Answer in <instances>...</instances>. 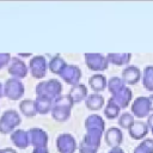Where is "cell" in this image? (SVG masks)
I'll return each mask as SVG.
<instances>
[{
	"instance_id": "6da1fadb",
	"label": "cell",
	"mask_w": 153,
	"mask_h": 153,
	"mask_svg": "<svg viewBox=\"0 0 153 153\" xmlns=\"http://www.w3.org/2000/svg\"><path fill=\"white\" fill-rule=\"evenodd\" d=\"M74 103L69 96H60L55 99L51 108L53 118L59 122H65L71 116V110Z\"/></svg>"
},
{
	"instance_id": "7a4b0ae2",
	"label": "cell",
	"mask_w": 153,
	"mask_h": 153,
	"mask_svg": "<svg viewBox=\"0 0 153 153\" xmlns=\"http://www.w3.org/2000/svg\"><path fill=\"white\" fill-rule=\"evenodd\" d=\"M61 91H62V85L56 79H50L48 81L37 85V94H39L38 97H45L51 100L54 98L56 99L57 97H60Z\"/></svg>"
},
{
	"instance_id": "3957f363",
	"label": "cell",
	"mask_w": 153,
	"mask_h": 153,
	"mask_svg": "<svg viewBox=\"0 0 153 153\" xmlns=\"http://www.w3.org/2000/svg\"><path fill=\"white\" fill-rule=\"evenodd\" d=\"M85 63L91 71L103 72L108 68V59L99 53H87L85 54Z\"/></svg>"
},
{
	"instance_id": "277c9868",
	"label": "cell",
	"mask_w": 153,
	"mask_h": 153,
	"mask_svg": "<svg viewBox=\"0 0 153 153\" xmlns=\"http://www.w3.org/2000/svg\"><path fill=\"white\" fill-rule=\"evenodd\" d=\"M85 128L88 134L103 136L105 133V122L99 115H90L85 120Z\"/></svg>"
},
{
	"instance_id": "5b68a950",
	"label": "cell",
	"mask_w": 153,
	"mask_h": 153,
	"mask_svg": "<svg viewBox=\"0 0 153 153\" xmlns=\"http://www.w3.org/2000/svg\"><path fill=\"white\" fill-rule=\"evenodd\" d=\"M100 139L102 136L93 135L86 133L81 142L79 143V153H97L99 146H100Z\"/></svg>"
},
{
	"instance_id": "8992f818",
	"label": "cell",
	"mask_w": 153,
	"mask_h": 153,
	"mask_svg": "<svg viewBox=\"0 0 153 153\" xmlns=\"http://www.w3.org/2000/svg\"><path fill=\"white\" fill-rule=\"evenodd\" d=\"M131 112L134 114L135 117L137 118H143V117H148L151 111V105H149V100L148 97H143L140 96L137 98L134 99V102L131 103Z\"/></svg>"
},
{
	"instance_id": "52a82bcc",
	"label": "cell",
	"mask_w": 153,
	"mask_h": 153,
	"mask_svg": "<svg viewBox=\"0 0 153 153\" xmlns=\"http://www.w3.org/2000/svg\"><path fill=\"white\" fill-rule=\"evenodd\" d=\"M56 147L60 153H74L78 148L76 141L73 135L68 133H63L56 139Z\"/></svg>"
},
{
	"instance_id": "ba28073f",
	"label": "cell",
	"mask_w": 153,
	"mask_h": 153,
	"mask_svg": "<svg viewBox=\"0 0 153 153\" xmlns=\"http://www.w3.org/2000/svg\"><path fill=\"white\" fill-rule=\"evenodd\" d=\"M60 75H61V78H62L68 85L75 86V85L79 84V81H80V79H81V71H80V68H79L78 66L67 65Z\"/></svg>"
},
{
	"instance_id": "9c48e42d",
	"label": "cell",
	"mask_w": 153,
	"mask_h": 153,
	"mask_svg": "<svg viewBox=\"0 0 153 153\" xmlns=\"http://www.w3.org/2000/svg\"><path fill=\"white\" fill-rule=\"evenodd\" d=\"M123 82L126 85H136L140 80H141V71L139 67L136 66H131L128 65L127 67L123 68L122 71V78Z\"/></svg>"
},
{
	"instance_id": "30bf717a",
	"label": "cell",
	"mask_w": 153,
	"mask_h": 153,
	"mask_svg": "<svg viewBox=\"0 0 153 153\" xmlns=\"http://www.w3.org/2000/svg\"><path fill=\"white\" fill-rule=\"evenodd\" d=\"M104 139H105V143L108 146H110L111 148L114 147H120V145L123 141V134L122 130L117 127H110L109 129L105 130L104 133Z\"/></svg>"
},
{
	"instance_id": "8fae6325",
	"label": "cell",
	"mask_w": 153,
	"mask_h": 153,
	"mask_svg": "<svg viewBox=\"0 0 153 153\" xmlns=\"http://www.w3.org/2000/svg\"><path fill=\"white\" fill-rule=\"evenodd\" d=\"M110 99L114 103H116L121 109H124L130 104V102L133 99V92L128 86H124L122 90H120L118 92L112 94Z\"/></svg>"
},
{
	"instance_id": "7c38bea8",
	"label": "cell",
	"mask_w": 153,
	"mask_h": 153,
	"mask_svg": "<svg viewBox=\"0 0 153 153\" xmlns=\"http://www.w3.org/2000/svg\"><path fill=\"white\" fill-rule=\"evenodd\" d=\"M129 135L134 140H143L148 134V126L142 121H134L133 124L128 129Z\"/></svg>"
},
{
	"instance_id": "4fadbf2b",
	"label": "cell",
	"mask_w": 153,
	"mask_h": 153,
	"mask_svg": "<svg viewBox=\"0 0 153 153\" xmlns=\"http://www.w3.org/2000/svg\"><path fill=\"white\" fill-rule=\"evenodd\" d=\"M47 71V63L45 59L43 56H36L35 59L31 60V73L35 78L41 79L45 75Z\"/></svg>"
},
{
	"instance_id": "5bb4252c",
	"label": "cell",
	"mask_w": 153,
	"mask_h": 153,
	"mask_svg": "<svg viewBox=\"0 0 153 153\" xmlns=\"http://www.w3.org/2000/svg\"><path fill=\"white\" fill-rule=\"evenodd\" d=\"M88 85L96 93H99V92H103L105 90V87H108V80L100 73L99 74H93L88 79Z\"/></svg>"
},
{
	"instance_id": "9a60e30c",
	"label": "cell",
	"mask_w": 153,
	"mask_h": 153,
	"mask_svg": "<svg viewBox=\"0 0 153 153\" xmlns=\"http://www.w3.org/2000/svg\"><path fill=\"white\" fill-rule=\"evenodd\" d=\"M108 62L116 65V66H124L128 65L131 60L130 53H109L106 55Z\"/></svg>"
},
{
	"instance_id": "2e32d148",
	"label": "cell",
	"mask_w": 153,
	"mask_h": 153,
	"mask_svg": "<svg viewBox=\"0 0 153 153\" xmlns=\"http://www.w3.org/2000/svg\"><path fill=\"white\" fill-rule=\"evenodd\" d=\"M74 104H78L87 98V87L84 84H78L75 86H72L69 94H68Z\"/></svg>"
},
{
	"instance_id": "e0dca14e",
	"label": "cell",
	"mask_w": 153,
	"mask_h": 153,
	"mask_svg": "<svg viewBox=\"0 0 153 153\" xmlns=\"http://www.w3.org/2000/svg\"><path fill=\"white\" fill-rule=\"evenodd\" d=\"M104 97L99 93H92L90 96H87V98L85 99V104H86V108L88 110H92V111H98L103 108L104 105Z\"/></svg>"
},
{
	"instance_id": "ac0fdd59",
	"label": "cell",
	"mask_w": 153,
	"mask_h": 153,
	"mask_svg": "<svg viewBox=\"0 0 153 153\" xmlns=\"http://www.w3.org/2000/svg\"><path fill=\"white\" fill-rule=\"evenodd\" d=\"M141 81L146 90L153 92V66H147L141 73Z\"/></svg>"
},
{
	"instance_id": "d6986e66",
	"label": "cell",
	"mask_w": 153,
	"mask_h": 153,
	"mask_svg": "<svg viewBox=\"0 0 153 153\" xmlns=\"http://www.w3.org/2000/svg\"><path fill=\"white\" fill-rule=\"evenodd\" d=\"M30 134L33 137L32 145H35L37 147H45V143L48 141V136L42 129H31Z\"/></svg>"
},
{
	"instance_id": "ffe728a7",
	"label": "cell",
	"mask_w": 153,
	"mask_h": 153,
	"mask_svg": "<svg viewBox=\"0 0 153 153\" xmlns=\"http://www.w3.org/2000/svg\"><path fill=\"white\" fill-rule=\"evenodd\" d=\"M120 112H121V108L109 98V100L105 105V109H104L105 117L109 118V120H114L116 117H120V115H121Z\"/></svg>"
},
{
	"instance_id": "44dd1931",
	"label": "cell",
	"mask_w": 153,
	"mask_h": 153,
	"mask_svg": "<svg viewBox=\"0 0 153 153\" xmlns=\"http://www.w3.org/2000/svg\"><path fill=\"white\" fill-rule=\"evenodd\" d=\"M66 66H67L66 61H65L62 57H60V56L53 57V59L50 60V62H49V69H50L54 74H59V75L62 73V71L65 69Z\"/></svg>"
},
{
	"instance_id": "7402d4cb",
	"label": "cell",
	"mask_w": 153,
	"mask_h": 153,
	"mask_svg": "<svg viewBox=\"0 0 153 153\" xmlns=\"http://www.w3.org/2000/svg\"><path fill=\"white\" fill-rule=\"evenodd\" d=\"M124 86H126V84L118 76H112L108 81V90L110 91L111 94H115L116 92H118L120 90H122Z\"/></svg>"
},
{
	"instance_id": "603a6c76",
	"label": "cell",
	"mask_w": 153,
	"mask_h": 153,
	"mask_svg": "<svg viewBox=\"0 0 153 153\" xmlns=\"http://www.w3.org/2000/svg\"><path fill=\"white\" fill-rule=\"evenodd\" d=\"M53 108V100L48 99L45 97H37V103H36V109L41 114L48 112Z\"/></svg>"
},
{
	"instance_id": "cb8c5ba5",
	"label": "cell",
	"mask_w": 153,
	"mask_h": 153,
	"mask_svg": "<svg viewBox=\"0 0 153 153\" xmlns=\"http://www.w3.org/2000/svg\"><path fill=\"white\" fill-rule=\"evenodd\" d=\"M133 153H153V140L143 139L134 149Z\"/></svg>"
},
{
	"instance_id": "d4e9b609",
	"label": "cell",
	"mask_w": 153,
	"mask_h": 153,
	"mask_svg": "<svg viewBox=\"0 0 153 153\" xmlns=\"http://www.w3.org/2000/svg\"><path fill=\"white\" fill-rule=\"evenodd\" d=\"M134 121H135L134 120V115H131L129 112H123L118 117V124L123 129H129V127L133 124Z\"/></svg>"
},
{
	"instance_id": "484cf974",
	"label": "cell",
	"mask_w": 153,
	"mask_h": 153,
	"mask_svg": "<svg viewBox=\"0 0 153 153\" xmlns=\"http://www.w3.org/2000/svg\"><path fill=\"white\" fill-rule=\"evenodd\" d=\"M22 110L26 116H35V114L37 112L36 109V104L32 100H25L22 103Z\"/></svg>"
},
{
	"instance_id": "4316f807",
	"label": "cell",
	"mask_w": 153,
	"mask_h": 153,
	"mask_svg": "<svg viewBox=\"0 0 153 153\" xmlns=\"http://www.w3.org/2000/svg\"><path fill=\"white\" fill-rule=\"evenodd\" d=\"M147 126H148V130H151V133L153 134V114H151L147 117Z\"/></svg>"
},
{
	"instance_id": "83f0119b",
	"label": "cell",
	"mask_w": 153,
	"mask_h": 153,
	"mask_svg": "<svg viewBox=\"0 0 153 153\" xmlns=\"http://www.w3.org/2000/svg\"><path fill=\"white\" fill-rule=\"evenodd\" d=\"M108 153H124V151H123L121 147H114V148H111Z\"/></svg>"
},
{
	"instance_id": "f1b7e54d",
	"label": "cell",
	"mask_w": 153,
	"mask_h": 153,
	"mask_svg": "<svg viewBox=\"0 0 153 153\" xmlns=\"http://www.w3.org/2000/svg\"><path fill=\"white\" fill-rule=\"evenodd\" d=\"M33 153H49V152H48V149L45 147H37L33 151Z\"/></svg>"
},
{
	"instance_id": "f546056e",
	"label": "cell",
	"mask_w": 153,
	"mask_h": 153,
	"mask_svg": "<svg viewBox=\"0 0 153 153\" xmlns=\"http://www.w3.org/2000/svg\"><path fill=\"white\" fill-rule=\"evenodd\" d=\"M148 100H149V105H151V111H153V94L148 96Z\"/></svg>"
}]
</instances>
